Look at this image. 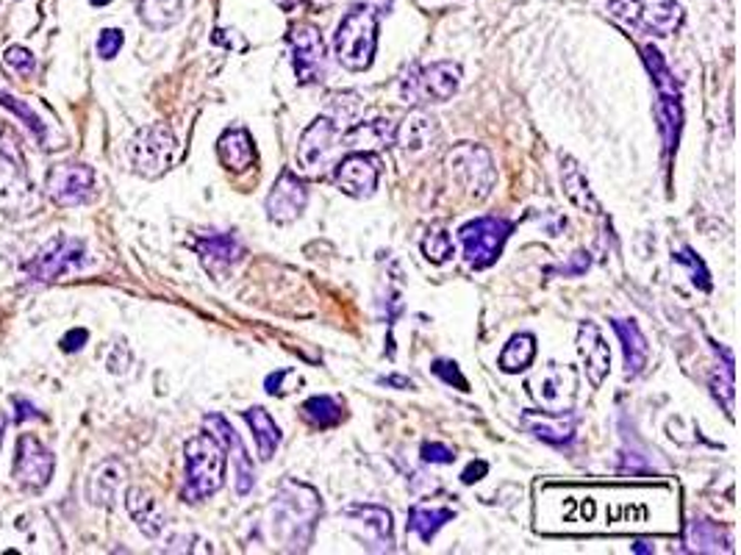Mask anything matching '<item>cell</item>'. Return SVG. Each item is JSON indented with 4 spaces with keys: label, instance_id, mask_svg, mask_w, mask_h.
Returning <instances> with one entry per match:
<instances>
[{
    "label": "cell",
    "instance_id": "cell-1",
    "mask_svg": "<svg viewBox=\"0 0 741 555\" xmlns=\"http://www.w3.org/2000/svg\"><path fill=\"white\" fill-rule=\"evenodd\" d=\"M322 514L320 494L306 483L297 480H286L278 489L276 503H272V530L276 537L283 539L286 544H301L306 547L311 542L315 525Z\"/></svg>",
    "mask_w": 741,
    "mask_h": 555
},
{
    "label": "cell",
    "instance_id": "cell-2",
    "mask_svg": "<svg viewBox=\"0 0 741 555\" xmlns=\"http://www.w3.org/2000/svg\"><path fill=\"white\" fill-rule=\"evenodd\" d=\"M226 448L214 434L192 436L183 448L187 459V480H183V500L201 503L226 486Z\"/></svg>",
    "mask_w": 741,
    "mask_h": 555
},
{
    "label": "cell",
    "instance_id": "cell-3",
    "mask_svg": "<svg viewBox=\"0 0 741 555\" xmlns=\"http://www.w3.org/2000/svg\"><path fill=\"white\" fill-rule=\"evenodd\" d=\"M378 48V14L370 7H356L345 14V20L336 28L333 37V51L345 69L365 73L370 69Z\"/></svg>",
    "mask_w": 741,
    "mask_h": 555
},
{
    "label": "cell",
    "instance_id": "cell-4",
    "mask_svg": "<svg viewBox=\"0 0 741 555\" xmlns=\"http://www.w3.org/2000/svg\"><path fill=\"white\" fill-rule=\"evenodd\" d=\"M609 12L623 26L650 37H673L683 23V9L675 0H609Z\"/></svg>",
    "mask_w": 741,
    "mask_h": 555
},
{
    "label": "cell",
    "instance_id": "cell-5",
    "mask_svg": "<svg viewBox=\"0 0 741 555\" xmlns=\"http://www.w3.org/2000/svg\"><path fill=\"white\" fill-rule=\"evenodd\" d=\"M89 264V253L87 245L81 240H73L67 234L53 236L42 250L34 256L31 261L23 264V272H26L31 281L37 284H56L62 278L73 275V272L87 270Z\"/></svg>",
    "mask_w": 741,
    "mask_h": 555
},
{
    "label": "cell",
    "instance_id": "cell-6",
    "mask_svg": "<svg viewBox=\"0 0 741 555\" xmlns=\"http://www.w3.org/2000/svg\"><path fill=\"white\" fill-rule=\"evenodd\" d=\"M178 142L176 133L167 122H153V126L139 128L133 133L131 145H128V158L137 176L158 178L170 170L173 158H176Z\"/></svg>",
    "mask_w": 741,
    "mask_h": 555
},
{
    "label": "cell",
    "instance_id": "cell-7",
    "mask_svg": "<svg viewBox=\"0 0 741 555\" xmlns=\"http://www.w3.org/2000/svg\"><path fill=\"white\" fill-rule=\"evenodd\" d=\"M641 56H644L650 76H653L655 87H659V106H655V114H659V128L661 137H664L666 151H673V147H678L680 122H683L678 81H675V76L664 64V56L659 53V48L648 44V48H641Z\"/></svg>",
    "mask_w": 741,
    "mask_h": 555
},
{
    "label": "cell",
    "instance_id": "cell-8",
    "mask_svg": "<svg viewBox=\"0 0 741 555\" xmlns=\"http://www.w3.org/2000/svg\"><path fill=\"white\" fill-rule=\"evenodd\" d=\"M447 176L456 183H461V190L467 192V197L475 203L486 201L491 195V186H495V165H491V156L486 147L481 145H459L456 151L447 156Z\"/></svg>",
    "mask_w": 741,
    "mask_h": 555
},
{
    "label": "cell",
    "instance_id": "cell-9",
    "mask_svg": "<svg viewBox=\"0 0 741 555\" xmlns=\"http://www.w3.org/2000/svg\"><path fill=\"white\" fill-rule=\"evenodd\" d=\"M511 231H514V222L503 220V217H477V220L467 222L459 231L467 264L475 267V270H486V267L495 264L506 242H509Z\"/></svg>",
    "mask_w": 741,
    "mask_h": 555
},
{
    "label": "cell",
    "instance_id": "cell-10",
    "mask_svg": "<svg viewBox=\"0 0 741 555\" xmlns=\"http://www.w3.org/2000/svg\"><path fill=\"white\" fill-rule=\"evenodd\" d=\"M536 403L547 414H570L578 400V373L566 364H547L528 380Z\"/></svg>",
    "mask_w": 741,
    "mask_h": 555
},
{
    "label": "cell",
    "instance_id": "cell-11",
    "mask_svg": "<svg viewBox=\"0 0 741 555\" xmlns=\"http://www.w3.org/2000/svg\"><path fill=\"white\" fill-rule=\"evenodd\" d=\"M461 87V67L456 62H436L417 69L414 76L406 78L403 95L409 103H445L450 101Z\"/></svg>",
    "mask_w": 741,
    "mask_h": 555
},
{
    "label": "cell",
    "instance_id": "cell-12",
    "mask_svg": "<svg viewBox=\"0 0 741 555\" xmlns=\"http://www.w3.org/2000/svg\"><path fill=\"white\" fill-rule=\"evenodd\" d=\"M342 145L340 128L333 126L328 117H317L311 126L303 131L301 142H297V165L308 176H322L331 167L333 153Z\"/></svg>",
    "mask_w": 741,
    "mask_h": 555
},
{
    "label": "cell",
    "instance_id": "cell-13",
    "mask_svg": "<svg viewBox=\"0 0 741 555\" xmlns=\"http://www.w3.org/2000/svg\"><path fill=\"white\" fill-rule=\"evenodd\" d=\"M94 190V170L78 162L69 165H53L44 178V195L51 197L56 206H84L89 203Z\"/></svg>",
    "mask_w": 741,
    "mask_h": 555
},
{
    "label": "cell",
    "instance_id": "cell-14",
    "mask_svg": "<svg viewBox=\"0 0 741 555\" xmlns=\"http://www.w3.org/2000/svg\"><path fill=\"white\" fill-rule=\"evenodd\" d=\"M56 459L37 436L23 434L17 439V455H14V480L28 492H39L51 483Z\"/></svg>",
    "mask_w": 741,
    "mask_h": 555
},
{
    "label": "cell",
    "instance_id": "cell-15",
    "mask_svg": "<svg viewBox=\"0 0 741 555\" xmlns=\"http://www.w3.org/2000/svg\"><path fill=\"white\" fill-rule=\"evenodd\" d=\"M39 195L23 167L9 153L0 151V211L9 217H23L37 211Z\"/></svg>",
    "mask_w": 741,
    "mask_h": 555
},
{
    "label": "cell",
    "instance_id": "cell-16",
    "mask_svg": "<svg viewBox=\"0 0 741 555\" xmlns=\"http://www.w3.org/2000/svg\"><path fill=\"white\" fill-rule=\"evenodd\" d=\"M290 44L297 81H322V76H325V42H322L320 28H315L311 23H301L290 31Z\"/></svg>",
    "mask_w": 741,
    "mask_h": 555
},
{
    "label": "cell",
    "instance_id": "cell-17",
    "mask_svg": "<svg viewBox=\"0 0 741 555\" xmlns=\"http://www.w3.org/2000/svg\"><path fill=\"white\" fill-rule=\"evenodd\" d=\"M378 178H381V165L378 158L370 153H350L342 162H336V170H333V181L340 186L345 195L356 197V201H365L372 192L378 190Z\"/></svg>",
    "mask_w": 741,
    "mask_h": 555
},
{
    "label": "cell",
    "instance_id": "cell-18",
    "mask_svg": "<svg viewBox=\"0 0 741 555\" xmlns=\"http://www.w3.org/2000/svg\"><path fill=\"white\" fill-rule=\"evenodd\" d=\"M308 203L306 183L295 176L292 170H283L278 181L272 183L270 195L265 201V211L272 222L278 225H290L303 215V208Z\"/></svg>",
    "mask_w": 741,
    "mask_h": 555
},
{
    "label": "cell",
    "instance_id": "cell-19",
    "mask_svg": "<svg viewBox=\"0 0 741 555\" xmlns=\"http://www.w3.org/2000/svg\"><path fill=\"white\" fill-rule=\"evenodd\" d=\"M203 425L208 428V434H214L220 439L226 453L233 455V467H237V492L245 498L253 489V480H256V473H253L251 455H247L245 444H242V439H239V434L231 428V423H228L226 416L208 414L206 420H203Z\"/></svg>",
    "mask_w": 741,
    "mask_h": 555
},
{
    "label": "cell",
    "instance_id": "cell-20",
    "mask_svg": "<svg viewBox=\"0 0 741 555\" xmlns=\"http://www.w3.org/2000/svg\"><path fill=\"white\" fill-rule=\"evenodd\" d=\"M578 353H580V361H584V370H586L589 384L595 386V389L597 386H603L605 375H609V370H611V350L595 322H584V325H580Z\"/></svg>",
    "mask_w": 741,
    "mask_h": 555
},
{
    "label": "cell",
    "instance_id": "cell-21",
    "mask_svg": "<svg viewBox=\"0 0 741 555\" xmlns=\"http://www.w3.org/2000/svg\"><path fill=\"white\" fill-rule=\"evenodd\" d=\"M522 425L528 428V434H534L541 442L553 444V448H564L575 439V430H578V420L570 414H547V411H528L522 416Z\"/></svg>",
    "mask_w": 741,
    "mask_h": 555
},
{
    "label": "cell",
    "instance_id": "cell-22",
    "mask_svg": "<svg viewBox=\"0 0 741 555\" xmlns=\"http://www.w3.org/2000/svg\"><path fill=\"white\" fill-rule=\"evenodd\" d=\"M197 256H201L203 267L208 270V275H214L217 281L231 272V267L242 259V245L237 242V236L231 234H217V236H203L195 245Z\"/></svg>",
    "mask_w": 741,
    "mask_h": 555
},
{
    "label": "cell",
    "instance_id": "cell-23",
    "mask_svg": "<svg viewBox=\"0 0 741 555\" xmlns=\"http://www.w3.org/2000/svg\"><path fill=\"white\" fill-rule=\"evenodd\" d=\"M126 508L133 517V522H137V528L142 530L148 539L162 537L167 519H164V512H162V505H158V500L153 498L148 489L131 486V489L126 492Z\"/></svg>",
    "mask_w": 741,
    "mask_h": 555
},
{
    "label": "cell",
    "instance_id": "cell-24",
    "mask_svg": "<svg viewBox=\"0 0 741 555\" xmlns=\"http://www.w3.org/2000/svg\"><path fill=\"white\" fill-rule=\"evenodd\" d=\"M126 478V467L119 464L117 459H108L103 464L92 469V475L87 478V500L98 508H114V500H117V489Z\"/></svg>",
    "mask_w": 741,
    "mask_h": 555
},
{
    "label": "cell",
    "instance_id": "cell-25",
    "mask_svg": "<svg viewBox=\"0 0 741 555\" xmlns=\"http://www.w3.org/2000/svg\"><path fill=\"white\" fill-rule=\"evenodd\" d=\"M611 328H614V334L623 341L625 375L636 378V375L644 373V366L650 361L648 339H644V334H641V328L634 320H611Z\"/></svg>",
    "mask_w": 741,
    "mask_h": 555
},
{
    "label": "cell",
    "instance_id": "cell-26",
    "mask_svg": "<svg viewBox=\"0 0 741 555\" xmlns=\"http://www.w3.org/2000/svg\"><path fill=\"white\" fill-rule=\"evenodd\" d=\"M217 153L228 172H245L256 165V145L245 128H231L217 142Z\"/></svg>",
    "mask_w": 741,
    "mask_h": 555
},
{
    "label": "cell",
    "instance_id": "cell-27",
    "mask_svg": "<svg viewBox=\"0 0 741 555\" xmlns=\"http://www.w3.org/2000/svg\"><path fill=\"white\" fill-rule=\"evenodd\" d=\"M436 137H439V126H436L434 117L425 112H414L400 122V128H395V139L392 142L406 153H420Z\"/></svg>",
    "mask_w": 741,
    "mask_h": 555
},
{
    "label": "cell",
    "instance_id": "cell-28",
    "mask_svg": "<svg viewBox=\"0 0 741 555\" xmlns=\"http://www.w3.org/2000/svg\"><path fill=\"white\" fill-rule=\"evenodd\" d=\"M561 183H564V195L570 197L572 206H578L580 211H589V215H600V201L595 197L584 170L572 156H561Z\"/></svg>",
    "mask_w": 741,
    "mask_h": 555
},
{
    "label": "cell",
    "instance_id": "cell-29",
    "mask_svg": "<svg viewBox=\"0 0 741 555\" xmlns=\"http://www.w3.org/2000/svg\"><path fill=\"white\" fill-rule=\"evenodd\" d=\"M242 416H245V423L251 425L253 430L258 459L270 461L272 455H276L278 444H281V428H278V423L270 416V411L261 409V405H253V409L242 411Z\"/></svg>",
    "mask_w": 741,
    "mask_h": 555
},
{
    "label": "cell",
    "instance_id": "cell-30",
    "mask_svg": "<svg viewBox=\"0 0 741 555\" xmlns=\"http://www.w3.org/2000/svg\"><path fill=\"white\" fill-rule=\"evenodd\" d=\"M456 517L452 508H445V505H414L409 512V530L417 533L425 544H431L436 539L442 528H445L450 519Z\"/></svg>",
    "mask_w": 741,
    "mask_h": 555
},
{
    "label": "cell",
    "instance_id": "cell-31",
    "mask_svg": "<svg viewBox=\"0 0 741 555\" xmlns=\"http://www.w3.org/2000/svg\"><path fill=\"white\" fill-rule=\"evenodd\" d=\"M139 20L153 31H167L181 20L183 0H137Z\"/></svg>",
    "mask_w": 741,
    "mask_h": 555
},
{
    "label": "cell",
    "instance_id": "cell-32",
    "mask_svg": "<svg viewBox=\"0 0 741 555\" xmlns=\"http://www.w3.org/2000/svg\"><path fill=\"white\" fill-rule=\"evenodd\" d=\"M534 359H536L534 334H516V336H511L509 345L503 347V353H500V359H497V366H500L503 373L516 375V373H525V370L534 364Z\"/></svg>",
    "mask_w": 741,
    "mask_h": 555
},
{
    "label": "cell",
    "instance_id": "cell-33",
    "mask_svg": "<svg viewBox=\"0 0 741 555\" xmlns=\"http://www.w3.org/2000/svg\"><path fill=\"white\" fill-rule=\"evenodd\" d=\"M392 139H395V131H392L384 120H375V122H365V126H356L353 131H347L345 137H342V142H345L347 147H353V151L367 153V151H378V147L389 145Z\"/></svg>",
    "mask_w": 741,
    "mask_h": 555
},
{
    "label": "cell",
    "instance_id": "cell-34",
    "mask_svg": "<svg viewBox=\"0 0 741 555\" xmlns=\"http://www.w3.org/2000/svg\"><path fill=\"white\" fill-rule=\"evenodd\" d=\"M303 414L317 428H333V425H340L345 420V405L336 398H331V395H317V398H308L303 403Z\"/></svg>",
    "mask_w": 741,
    "mask_h": 555
},
{
    "label": "cell",
    "instance_id": "cell-35",
    "mask_svg": "<svg viewBox=\"0 0 741 555\" xmlns=\"http://www.w3.org/2000/svg\"><path fill=\"white\" fill-rule=\"evenodd\" d=\"M345 514L350 519H361L365 528L375 533L378 542L392 547V514L386 508H381V505H353Z\"/></svg>",
    "mask_w": 741,
    "mask_h": 555
},
{
    "label": "cell",
    "instance_id": "cell-36",
    "mask_svg": "<svg viewBox=\"0 0 741 555\" xmlns=\"http://www.w3.org/2000/svg\"><path fill=\"white\" fill-rule=\"evenodd\" d=\"M689 544L691 550H698V553H719V550L728 553L730 550V539L725 537L723 528L716 522H708V519H694V522H691Z\"/></svg>",
    "mask_w": 741,
    "mask_h": 555
},
{
    "label": "cell",
    "instance_id": "cell-37",
    "mask_svg": "<svg viewBox=\"0 0 741 555\" xmlns=\"http://www.w3.org/2000/svg\"><path fill=\"white\" fill-rule=\"evenodd\" d=\"M422 253H425L427 261H434V264H445L452 253H456V247H452V240L445 228H431V231L425 234V240H422Z\"/></svg>",
    "mask_w": 741,
    "mask_h": 555
},
{
    "label": "cell",
    "instance_id": "cell-38",
    "mask_svg": "<svg viewBox=\"0 0 741 555\" xmlns=\"http://www.w3.org/2000/svg\"><path fill=\"white\" fill-rule=\"evenodd\" d=\"M0 106H7L9 112H14L20 117V120L26 122L28 126V131L34 133V137L39 139V142H44V126H42V120L37 117V112H31V106L28 103H23V101H17V98H12L7 92V89H0Z\"/></svg>",
    "mask_w": 741,
    "mask_h": 555
},
{
    "label": "cell",
    "instance_id": "cell-39",
    "mask_svg": "<svg viewBox=\"0 0 741 555\" xmlns=\"http://www.w3.org/2000/svg\"><path fill=\"white\" fill-rule=\"evenodd\" d=\"M3 62L9 64V67L17 73V76L28 78L37 73V59L31 56V51L28 48H23V44H12V48H7V53H3Z\"/></svg>",
    "mask_w": 741,
    "mask_h": 555
},
{
    "label": "cell",
    "instance_id": "cell-40",
    "mask_svg": "<svg viewBox=\"0 0 741 555\" xmlns=\"http://www.w3.org/2000/svg\"><path fill=\"white\" fill-rule=\"evenodd\" d=\"M678 264H686L691 270V281H694V286H700L703 292H711V275H708V270H705V264L703 261L694 256V253L689 250V247H683L680 253H675L673 256Z\"/></svg>",
    "mask_w": 741,
    "mask_h": 555
},
{
    "label": "cell",
    "instance_id": "cell-41",
    "mask_svg": "<svg viewBox=\"0 0 741 555\" xmlns=\"http://www.w3.org/2000/svg\"><path fill=\"white\" fill-rule=\"evenodd\" d=\"M434 375H439L445 384H450V386H456L459 391H470V384H467V378L461 375V370H459V364L456 361H445V359H439V361H434Z\"/></svg>",
    "mask_w": 741,
    "mask_h": 555
},
{
    "label": "cell",
    "instance_id": "cell-42",
    "mask_svg": "<svg viewBox=\"0 0 741 555\" xmlns=\"http://www.w3.org/2000/svg\"><path fill=\"white\" fill-rule=\"evenodd\" d=\"M123 42H126V37H123L119 28H103L101 37H98V56L108 62V59H114L123 51Z\"/></svg>",
    "mask_w": 741,
    "mask_h": 555
},
{
    "label": "cell",
    "instance_id": "cell-43",
    "mask_svg": "<svg viewBox=\"0 0 741 555\" xmlns=\"http://www.w3.org/2000/svg\"><path fill=\"white\" fill-rule=\"evenodd\" d=\"M589 264H591V259H589V253L586 250H578V253H572V259L566 261V264H559V267H550V275H564V278H572V275H584L586 270H589Z\"/></svg>",
    "mask_w": 741,
    "mask_h": 555
},
{
    "label": "cell",
    "instance_id": "cell-44",
    "mask_svg": "<svg viewBox=\"0 0 741 555\" xmlns=\"http://www.w3.org/2000/svg\"><path fill=\"white\" fill-rule=\"evenodd\" d=\"M420 453L425 464H452L456 461V450L442 442H425Z\"/></svg>",
    "mask_w": 741,
    "mask_h": 555
},
{
    "label": "cell",
    "instance_id": "cell-45",
    "mask_svg": "<svg viewBox=\"0 0 741 555\" xmlns=\"http://www.w3.org/2000/svg\"><path fill=\"white\" fill-rule=\"evenodd\" d=\"M128 361H131V353H128L126 341H117L112 353H108V373L123 375L128 370Z\"/></svg>",
    "mask_w": 741,
    "mask_h": 555
},
{
    "label": "cell",
    "instance_id": "cell-46",
    "mask_svg": "<svg viewBox=\"0 0 741 555\" xmlns=\"http://www.w3.org/2000/svg\"><path fill=\"white\" fill-rule=\"evenodd\" d=\"M290 378H297L295 370H278L276 375L267 378V391H270V395H278V398H281V395H290L292 386H286Z\"/></svg>",
    "mask_w": 741,
    "mask_h": 555
},
{
    "label": "cell",
    "instance_id": "cell-47",
    "mask_svg": "<svg viewBox=\"0 0 741 555\" xmlns=\"http://www.w3.org/2000/svg\"><path fill=\"white\" fill-rule=\"evenodd\" d=\"M89 341V334L84 328H76V331H67V334L62 336V350L64 353H78L84 345Z\"/></svg>",
    "mask_w": 741,
    "mask_h": 555
},
{
    "label": "cell",
    "instance_id": "cell-48",
    "mask_svg": "<svg viewBox=\"0 0 741 555\" xmlns=\"http://www.w3.org/2000/svg\"><path fill=\"white\" fill-rule=\"evenodd\" d=\"M489 473V464L486 461H472L470 467L461 473V483H467V486H472V483H477V480L484 478V475Z\"/></svg>",
    "mask_w": 741,
    "mask_h": 555
},
{
    "label": "cell",
    "instance_id": "cell-49",
    "mask_svg": "<svg viewBox=\"0 0 741 555\" xmlns=\"http://www.w3.org/2000/svg\"><path fill=\"white\" fill-rule=\"evenodd\" d=\"M17 405V423H26V420H42V414L37 411V405H31L28 400H14Z\"/></svg>",
    "mask_w": 741,
    "mask_h": 555
},
{
    "label": "cell",
    "instance_id": "cell-50",
    "mask_svg": "<svg viewBox=\"0 0 741 555\" xmlns=\"http://www.w3.org/2000/svg\"><path fill=\"white\" fill-rule=\"evenodd\" d=\"M381 384L397 386V389H411V386H414L409 378H403V375H392V378H381Z\"/></svg>",
    "mask_w": 741,
    "mask_h": 555
},
{
    "label": "cell",
    "instance_id": "cell-51",
    "mask_svg": "<svg viewBox=\"0 0 741 555\" xmlns=\"http://www.w3.org/2000/svg\"><path fill=\"white\" fill-rule=\"evenodd\" d=\"M650 550H653V547H650L648 542H639V544H636V547H634V553H650Z\"/></svg>",
    "mask_w": 741,
    "mask_h": 555
},
{
    "label": "cell",
    "instance_id": "cell-52",
    "mask_svg": "<svg viewBox=\"0 0 741 555\" xmlns=\"http://www.w3.org/2000/svg\"><path fill=\"white\" fill-rule=\"evenodd\" d=\"M92 7H106V3H112V0H89Z\"/></svg>",
    "mask_w": 741,
    "mask_h": 555
},
{
    "label": "cell",
    "instance_id": "cell-53",
    "mask_svg": "<svg viewBox=\"0 0 741 555\" xmlns=\"http://www.w3.org/2000/svg\"><path fill=\"white\" fill-rule=\"evenodd\" d=\"M0 444H3V420H0Z\"/></svg>",
    "mask_w": 741,
    "mask_h": 555
},
{
    "label": "cell",
    "instance_id": "cell-54",
    "mask_svg": "<svg viewBox=\"0 0 741 555\" xmlns=\"http://www.w3.org/2000/svg\"><path fill=\"white\" fill-rule=\"evenodd\" d=\"M281 7H283V9H286V0H281Z\"/></svg>",
    "mask_w": 741,
    "mask_h": 555
}]
</instances>
